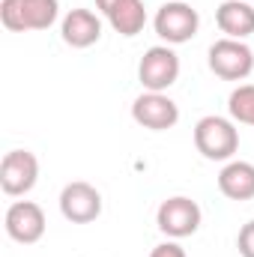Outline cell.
Returning <instances> with one entry per match:
<instances>
[{"label":"cell","instance_id":"cell-13","mask_svg":"<svg viewBox=\"0 0 254 257\" xmlns=\"http://www.w3.org/2000/svg\"><path fill=\"white\" fill-rule=\"evenodd\" d=\"M218 189L230 200H251L254 197V165L251 162H227L218 174Z\"/></svg>","mask_w":254,"mask_h":257},{"label":"cell","instance_id":"cell-5","mask_svg":"<svg viewBox=\"0 0 254 257\" xmlns=\"http://www.w3.org/2000/svg\"><path fill=\"white\" fill-rule=\"evenodd\" d=\"M153 27L156 33L168 42V45H183L197 36V27H200V15L197 9L183 3V0H171L165 6H159L156 18H153Z\"/></svg>","mask_w":254,"mask_h":257},{"label":"cell","instance_id":"cell-11","mask_svg":"<svg viewBox=\"0 0 254 257\" xmlns=\"http://www.w3.org/2000/svg\"><path fill=\"white\" fill-rule=\"evenodd\" d=\"M60 36L72 48H90L102 39V21L90 9H72L60 24Z\"/></svg>","mask_w":254,"mask_h":257},{"label":"cell","instance_id":"cell-16","mask_svg":"<svg viewBox=\"0 0 254 257\" xmlns=\"http://www.w3.org/2000/svg\"><path fill=\"white\" fill-rule=\"evenodd\" d=\"M236 248H239L242 257H254V221L242 224V230L236 236Z\"/></svg>","mask_w":254,"mask_h":257},{"label":"cell","instance_id":"cell-14","mask_svg":"<svg viewBox=\"0 0 254 257\" xmlns=\"http://www.w3.org/2000/svg\"><path fill=\"white\" fill-rule=\"evenodd\" d=\"M108 24L120 33V36H138L147 24V9L144 0H117L108 12H105Z\"/></svg>","mask_w":254,"mask_h":257},{"label":"cell","instance_id":"cell-6","mask_svg":"<svg viewBox=\"0 0 254 257\" xmlns=\"http://www.w3.org/2000/svg\"><path fill=\"white\" fill-rule=\"evenodd\" d=\"M200 218H203L200 206H197L191 197H183V194L162 200V206H159V212H156L159 230H162L165 236H171V239H183V236L197 233Z\"/></svg>","mask_w":254,"mask_h":257},{"label":"cell","instance_id":"cell-1","mask_svg":"<svg viewBox=\"0 0 254 257\" xmlns=\"http://www.w3.org/2000/svg\"><path fill=\"white\" fill-rule=\"evenodd\" d=\"M194 147L209 162H230L239 150V128L233 126V120L218 114L200 117L194 126Z\"/></svg>","mask_w":254,"mask_h":257},{"label":"cell","instance_id":"cell-7","mask_svg":"<svg viewBox=\"0 0 254 257\" xmlns=\"http://www.w3.org/2000/svg\"><path fill=\"white\" fill-rule=\"evenodd\" d=\"M39 180V159L30 150H9L0 162V189L9 197L27 194Z\"/></svg>","mask_w":254,"mask_h":257},{"label":"cell","instance_id":"cell-17","mask_svg":"<svg viewBox=\"0 0 254 257\" xmlns=\"http://www.w3.org/2000/svg\"><path fill=\"white\" fill-rule=\"evenodd\" d=\"M150 257H189L186 254V248L180 245V242H162V245H156Z\"/></svg>","mask_w":254,"mask_h":257},{"label":"cell","instance_id":"cell-9","mask_svg":"<svg viewBox=\"0 0 254 257\" xmlns=\"http://www.w3.org/2000/svg\"><path fill=\"white\" fill-rule=\"evenodd\" d=\"M3 224H6L9 239H15V242H21V245L39 242V239L45 236V227H48L42 206L33 203V200H15V203L6 209Z\"/></svg>","mask_w":254,"mask_h":257},{"label":"cell","instance_id":"cell-3","mask_svg":"<svg viewBox=\"0 0 254 257\" xmlns=\"http://www.w3.org/2000/svg\"><path fill=\"white\" fill-rule=\"evenodd\" d=\"M180 78V57L171 45H153L138 63V81L150 93H165Z\"/></svg>","mask_w":254,"mask_h":257},{"label":"cell","instance_id":"cell-2","mask_svg":"<svg viewBox=\"0 0 254 257\" xmlns=\"http://www.w3.org/2000/svg\"><path fill=\"white\" fill-rule=\"evenodd\" d=\"M60 15L57 0H0V21L12 33L48 30Z\"/></svg>","mask_w":254,"mask_h":257},{"label":"cell","instance_id":"cell-4","mask_svg":"<svg viewBox=\"0 0 254 257\" xmlns=\"http://www.w3.org/2000/svg\"><path fill=\"white\" fill-rule=\"evenodd\" d=\"M209 69L224 81H245L254 72V51L245 39H218L209 45Z\"/></svg>","mask_w":254,"mask_h":257},{"label":"cell","instance_id":"cell-8","mask_svg":"<svg viewBox=\"0 0 254 257\" xmlns=\"http://www.w3.org/2000/svg\"><path fill=\"white\" fill-rule=\"evenodd\" d=\"M132 120L138 126L150 128V132H165V128H174L180 123V108H177V102L171 96L144 90L132 102Z\"/></svg>","mask_w":254,"mask_h":257},{"label":"cell","instance_id":"cell-12","mask_svg":"<svg viewBox=\"0 0 254 257\" xmlns=\"http://www.w3.org/2000/svg\"><path fill=\"white\" fill-rule=\"evenodd\" d=\"M215 24L227 39H248L254 33V6L245 0H224L215 9Z\"/></svg>","mask_w":254,"mask_h":257},{"label":"cell","instance_id":"cell-18","mask_svg":"<svg viewBox=\"0 0 254 257\" xmlns=\"http://www.w3.org/2000/svg\"><path fill=\"white\" fill-rule=\"evenodd\" d=\"M114 3H117V0H96V6H99V9H102V12H108V9H111V6H114Z\"/></svg>","mask_w":254,"mask_h":257},{"label":"cell","instance_id":"cell-15","mask_svg":"<svg viewBox=\"0 0 254 257\" xmlns=\"http://www.w3.org/2000/svg\"><path fill=\"white\" fill-rule=\"evenodd\" d=\"M227 111L236 123L254 126V84H239L230 99H227Z\"/></svg>","mask_w":254,"mask_h":257},{"label":"cell","instance_id":"cell-10","mask_svg":"<svg viewBox=\"0 0 254 257\" xmlns=\"http://www.w3.org/2000/svg\"><path fill=\"white\" fill-rule=\"evenodd\" d=\"M60 212L72 224H90L102 215V194L96 192V186L75 180L60 192Z\"/></svg>","mask_w":254,"mask_h":257}]
</instances>
